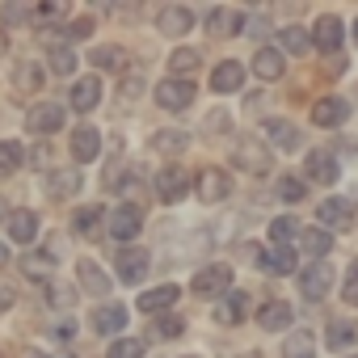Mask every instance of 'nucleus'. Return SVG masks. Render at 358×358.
Here are the masks:
<instances>
[{
    "label": "nucleus",
    "mask_w": 358,
    "mask_h": 358,
    "mask_svg": "<svg viewBox=\"0 0 358 358\" xmlns=\"http://www.w3.org/2000/svg\"><path fill=\"white\" fill-rule=\"evenodd\" d=\"M232 164H236V169H245L249 177H266V173L274 169V152H270V143H266V139L245 135V139L232 148Z\"/></svg>",
    "instance_id": "nucleus-1"
},
{
    "label": "nucleus",
    "mask_w": 358,
    "mask_h": 358,
    "mask_svg": "<svg viewBox=\"0 0 358 358\" xmlns=\"http://www.w3.org/2000/svg\"><path fill=\"white\" fill-rule=\"evenodd\" d=\"M333 278H337V270H333L329 262H308V266L299 270V295H303L308 303H320V299L333 291Z\"/></svg>",
    "instance_id": "nucleus-2"
},
{
    "label": "nucleus",
    "mask_w": 358,
    "mask_h": 358,
    "mask_svg": "<svg viewBox=\"0 0 358 358\" xmlns=\"http://www.w3.org/2000/svg\"><path fill=\"white\" fill-rule=\"evenodd\" d=\"M337 177H341L337 156H333L329 148H312L308 160H303V182H312V186H333Z\"/></svg>",
    "instance_id": "nucleus-3"
},
{
    "label": "nucleus",
    "mask_w": 358,
    "mask_h": 358,
    "mask_svg": "<svg viewBox=\"0 0 358 358\" xmlns=\"http://www.w3.org/2000/svg\"><path fill=\"white\" fill-rule=\"evenodd\" d=\"M152 190H156V199H160V203H182V199L190 194V173H186L182 164H169V169H160V173H156Z\"/></svg>",
    "instance_id": "nucleus-4"
},
{
    "label": "nucleus",
    "mask_w": 358,
    "mask_h": 358,
    "mask_svg": "<svg viewBox=\"0 0 358 358\" xmlns=\"http://www.w3.org/2000/svg\"><path fill=\"white\" fill-rule=\"evenodd\" d=\"M341 43H345V22L337 13H320L316 26H312V47L324 51V55H337Z\"/></svg>",
    "instance_id": "nucleus-5"
},
{
    "label": "nucleus",
    "mask_w": 358,
    "mask_h": 358,
    "mask_svg": "<svg viewBox=\"0 0 358 358\" xmlns=\"http://www.w3.org/2000/svg\"><path fill=\"white\" fill-rule=\"evenodd\" d=\"M64 122H68V106H59V101H38V106H30V114H26L30 135H55Z\"/></svg>",
    "instance_id": "nucleus-6"
},
{
    "label": "nucleus",
    "mask_w": 358,
    "mask_h": 358,
    "mask_svg": "<svg viewBox=\"0 0 358 358\" xmlns=\"http://www.w3.org/2000/svg\"><path fill=\"white\" fill-rule=\"evenodd\" d=\"M190 101H194V80H177V76H169V80L156 85V106L169 110V114H182Z\"/></svg>",
    "instance_id": "nucleus-7"
},
{
    "label": "nucleus",
    "mask_w": 358,
    "mask_h": 358,
    "mask_svg": "<svg viewBox=\"0 0 358 358\" xmlns=\"http://www.w3.org/2000/svg\"><path fill=\"white\" fill-rule=\"evenodd\" d=\"M139 228H143V211H139L135 203H118L114 215H110V236L127 249V245L139 236Z\"/></svg>",
    "instance_id": "nucleus-8"
},
{
    "label": "nucleus",
    "mask_w": 358,
    "mask_h": 358,
    "mask_svg": "<svg viewBox=\"0 0 358 358\" xmlns=\"http://www.w3.org/2000/svg\"><path fill=\"white\" fill-rule=\"evenodd\" d=\"M190 291L194 295H207V299H224L228 291H232V270L228 266H203L194 278H190Z\"/></svg>",
    "instance_id": "nucleus-9"
},
{
    "label": "nucleus",
    "mask_w": 358,
    "mask_h": 358,
    "mask_svg": "<svg viewBox=\"0 0 358 358\" xmlns=\"http://www.w3.org/2000/svg\"><path fill=\"white\" fill-rule=\"evenodd\" d=\"M194 190H199V199L203 203H224L228 194H232V177L224 173V169H203L199 177H194Z\"/></svg>",
    "instance_id": "nucleus-10"
},
{
    "label": "nucleus",
    "mask_w": 358,
    "mask_h": 358,
    "mask_svg": "<svg viewBox=\"0 0 358 358\" xmlns=\"http://www.w3.org/2000/svg\"><path fill=\"white\" fill-rule=\"evenodd\" d=\"M350 110H354V101H350V97L329 93V97H320V101L312 106V122H316V127H345Z\"/></svg>",
    "instance_id": "nucleus-11"
},
{
    "label": "nucleus",
    "mask_w": 358,
    "mask_h": 358,
    "mask_svg": "<svg viewBox=\"0 0 358 358\" xmlns=\"http://www.w3.org/2000/svg\"><path fill=\"white\" fill-rule=\"evenodd\" d=\"M156 30L169 34V38H182V34L194 30V13H190L186 5H164V9L156 13Z\"/></svg>",
    "instance_id": "nucleus-12"
},
{
    "label": "nucleus",
    "mask_w": 358,
    "mask_h": 358,
    "mask_svg": "<svg viewBox=\"0 0 358 358\" xmlns=\"http://www.w3.org/2000/svg\"><path fill=\"white\" fill-rule=\"evenodd\" d=\"M257 270L262 274H270V278H287V274H295L299 270V262H295V249H262L257 253Z\"/></svg>",
    "instance_id": "nucleus-13"
},
{
    "label": "nucleus",
    "mask_w": 358,
    "mask_h": 358,
    "mask_svg": "<svg viewBox=\"0 0 358 358\" xmlns=\"http://www.w3.org/2000/svg\"><path fill=\"white\" fill-rule=\"evenodd\" d=\"M249 312H253V299H249V291H236V287L215 303V320L220 324H241V320H249Z\"/></svg>",
    "instance_id": "nucleus-14"
},
{
    "label": "nucleus",
    "mask_w": 358,
    "mask_h": 358,
    "mask_svg": "<svg viewBox=\"0 0 358 358\" xmlns=\"http://www.w3.org/2000/svg\"><path fill=\"white\" fill-rule=\"evenodd\" d=\"M207 30H211L215 38H236V34L249 30V17L236 13V9H211V13H207Z\"/></svg>",
    "instance_id": "nucleus-15"
},
{
    "label": "nucleus",
    "mask_w": 358,
    "mask_h": 358,
    "mask_svg": "<svg viewBox=\"0 0 358 358\" xmlns=\"http://www.w3.org/2000/svg\"><path fill=\"white\" fill-rule=\"evenodd\" d=\"M316 220H320V228H350L354 224V203L333 194V199L316 203Z\"/></svg>",
    "instance_id": "nucleus-16"
},
{
    "label": "nucleus",
    "mask_w": 358,
    "mask_h": 358,
    "mask_svg": "<svg viewBox=\"0 0 358 358\" xmlns=\"http://www.w3.org/2000/svg\"><path fill=\"white\" fill-rule=\"evenodd\" d=\"M148 249H139V245H127V249H118V278L122 282H143V274H148Z\"/></svg>",
    "instance_id": "nucleus-17"
},
{
    "label": "nucleus",
    "mask_w": 358,
    "mask_h": 358,
    "mask_svg": "<svg viewBox=\"0 0 358 358\" xmlns=\"http://www.w3.org/2000/svg\"><path fill=\"white\" fill-rule=\"evenodd\" d=\"M177 282H164V287H152V291H143L139 295V312H148V316H169V308L177 303Z\"/></svg>",
    "instance_id": "nucleus-18"
},
{
    "label": "nucleus",
    "mask_w": 358,
    "mask_h": 358,
    "mask_svg": "<svg viewBox=\"0 0 358 358\" xmlns=\"http://www.w3.org/2000/svg\"><path fill=\"white\" fill-rule=\"evenodd\" d=\"M291 320H295V308H291L287 299H270V303H262V308H257V324H262L266 333L291 329Z\"/></svg>",
    "instance_id": "nucleus-19"
},
{
    "label": "nucleus",
    "mask_w": 358,
    "mask_h": 358,
    "mask_svg": "<svg viewBox=\"0 0 358 358\" xmlns=\"http://www.w3.org/2000/svg\"><path fill=\"white\" fill-rule=\"evenodd\" d=\"M245 76H249V68H245V64L224 59V64L211 72V89H215V93H236V89H245Z\"/></svg>",
    "instance_id": "nucleus-20"
},
{
    "label": "nucleus",
    "mask_w": 358,
    "mask_h": 358,
    "mask_svg": "<svg viewBox=\"0 0 358 358\" xmlns=\"http://www.w3.org/2000/svg\"><path fill=\"white\" fill-rule=\"evenodd\" d=\"M262 80H282V72H287V59H282V51L278 47H257V55H253V64H249Z\"/></svg>",
    "instance_id": "nucleus-21"
},
{
    "label": "nucleus",
    "mask_w": 358,
    "mask_h": 358,
    "mask_svg": "<svg viewBox=\"0 0 358 358\" xmlns=\"http://www.w3.org/2000/svg\"><path fill=\"white\" fill-rule=\"evenodd\" d=\"M266 143H274L282 152H295L299 148V127L291 118H266Z\"/></svg>",
    "instance_id": "nucleus-22"
},
{
    "label": "nucleus",
    "mask_w": 358,
    "mask_h": 358,
    "mask_svg": "<svg viewBox=\"0 0 358 358\" xmlns=\"http://www.w3.org/2000/svg\"><path fill=\"white\" fill-rule=\"evenodd\" d=\"M72 156H76L80 164L97 160V156H101V131H97V127H76V131H72Z\"/></svg>",
    "instance_id": "nucleus-23"
},
{
    "label": "nucleus",
    "mask_w": 358,
    "mask_h": 358,
    "mask_svg": "<svg viewBox=\"0 0 358 358\" xmlns=\"http://www.w3.org/2000/svg\"><path fill=\"white\" fill-rule=\"evenodd\" d=\"M89 324H93L101 337L122 333V329H127V308H122V303H106V308H97V312L89 316Z\"/></svg>",
    "instance_id": "nucleus-24"
},
{
    "label": "nucleus",
    "mask_w": 358,
    "mask_h": 358,
    "mask_svg": "<svg viewBox=\"0 0 358 358\" xmlns=\"http://www.w3.org/2000/svg\"><path fill=\"white\" fill-rule=\"evenodd\" d=\"M324 345L329 350H354L358 345V320H329V329H324Z\"/></svg>",
    "instance_id": "nucleus-25"
},
{
    "label": "nucleus",
    "mask_w": 358,
    "mask_h": 358,
    "mask_svg": "<svg viewBox=\"0 0 358 358\" xmlns=\"http://www.w3.org/2000/svg\"><path fill=\"white\" fill-rule=\"evenodd\" d=\"M97 101H101V80H97V76H85V80H76V85H72V97H68V106H72V110L89 114Z\"/></svg>",
    "instance_id": "nucleus-26"
},
{
    "label": "nucleus",
    "mask_w": 358,
    "mask_h": 358,
    "mask_svg": "<svg viewBox=\"0 0 358 358\" xmlns=\"http://www.w3.org/2000/svg\"><path fill=\"white\" fill-rule=\"evenodd\" d=\"M80 182H85L80 169H55V173L47 177V194H51V199H72V194L80 190Z\"/></svg>",
    "instance_id": "nucleus-27"
},
{
    "label": "nucleus",
    "mask_w": 358,
    "mask_h": 358,
    "mask_svg": "<svg viewBox=\"0 0 358 358\" xmlns=\"http://www.w3.org/2000/svg\"><path fill=\"white\" fill-rule=\"evenodd\" d=\"M308 47H312V30H303V26H282L278 30V51L282 55H308Z\"/></svg>",
    "instance_id": "nucleus-28"
},
{
    "label": "nucleus",
    "mask_w": 358,
    "mask_h": 358,
    "mask_svg": "<svg viewBox=\"0 0 358 358\" xmlns=\"http://www.w3.org/2000/svg\"><path fill=\"white\" fill-rule=\"evenodd\" d=\"M282 358H316V333L312 329H291L282 341Z\"/></svg>",
    "instance_id": "nucleus-29"
},
{
    "label": "nucleus",
    "mask_w": 358,
    "mask_h": 358,
    "mask_svg": "<svg viewBox=\"0 0 358 358\" xmlns=\"http://www.w3.org/2000/svg\"><path fill=\"white\" fill-rule=\"evenodd\" d=\"M299 249H303L312 262H324V253L333 249V236H329V228H308V232H299Z\"/></svg>",
    "instance_id": "nucleus-30"
},
{
    "label": "nucleus",
    "mask_w": 358,
    "mask_h": 358,
    "mask_svg": "<svg viewBox=\"0 0 358 358\" xmlns=\"http://www.w3.org/2000/svg\"><path fill=\"white\" fill-rule=\"evenodd\" d=\"M199 64H203V55H199L194 47H177V51L169 55V68H173L177 80H190V76L199 72Z\"/></svg>",
    "instance_id": "nucleus-31"
},
{
    "label": "nucleus",
    "mask_w": 358,
    "mask_h": 358,
    "mask_svg": "<svg viewBox=\"0 0 358 358\" xmlns=\"http://www.w3.org/2000/svg\"><path fill=\"white\" fill-rule=\"evenodd\" d=\"M34 232H38V215L34 211H13L9 215V236L17 245H34Z\"/></svg>",
    "instance_id": "nucleus-32"
},
{
    "label": "nucleus",
    "mask_w": 358,
    "mask_h": 358,
    "mask_svg": "<svg viewBox=\"0 0 358 358\" xmlns=\"http://www.w3.org/2000/svg\"><path fill=\"white\" fill-rule=\"evenodd\" d=\"M43 80H47V72H43L34 59H26V64L13 72V89H17V93H38V89H43Z\"/></svg>",
    "instance_id": "nucleus-33"
},
{
    "label": "nucleus",
    "mask_w": 358,
    "mask_h": 358,
    "mask_svg": "<svg viewBox=\"0 0 358 358\" xmlns=\"http://www.w3.org/2000/svg\"><path fill=\"white\" fill-rule=\"evenodd\" d=\"M274 194L282 203H303L308 199V182H303V177H295V173H282L278 182H274Z\"/></svg>",
    "instance_id": "nucleus-34"
},
{
    "label": "nucleus",
    "mask_w": 358,
    "mask_h": 358,
    "mask_svg": "<svg viewBox=\"0 0 358 358\" xmlns=\"http://www.w3.org/2000/svg\"><path fill=\"white\" fill-rule=\"evenodd\" d=\"M76 270H80V287H85L89 295H106V291H110V278L101 274V266H97V262H89V257H85Z\"/></svg>",
    "instance_id": "nucleus-35"
},
{
    "label": "nucleus",
    "mask_w": 358,
    "mask_h": 358,
    "mask_svg": "<svg viewBox=\"0 0 358 358\" xmlns=\"http://www.w3.org/2000/svg\"><path fill=\"white\" fill-rule=\"evenodd\" d=\"M190 148V135L186 131H156L152 135V152H164V156H177Z\"/></svg>",
    "instance_id": "nucleus-36"
},
{
    "label": "nucleus",
    "mask_w": 358,
    "mask_h": 358,
    "mask_svg": "<svg viewBox=\"0 0 358 358\" xmlns=\"http://www.w3.org/2000/svg\"><path fill=\"white\" fill-rule=\"evenodd\" d=\"M299 236V224H295V215H278L274 224H270V245L274 249H291V241Z\"/></svg>",
    "instance_id": "nucleus-37"
},
{
    "label": "nucleus",
    "mask_w": 358,
    "mask_h": 358,
    "mask_svg": "<svg viewBox=\"0 0 358 358\" xmlns=\"http://www.w3.org/2000/svg\"><path fill=\"white\" fill-rule=\"evenodd\" d=\"M97 224H101V207L97 203H89V207H80L72 215V232L76 236H97Z\"/></svg>",
    "instance_id": "nucleus-38"
},
{
    "label": "nucleus",
    "mask_w": 358,
    "mask_h": 358,
    "mask_svg": "<svg viewBox=\"0 0 358 358\" xmlns=\"http://www.w3.org/2000/svg\"><path fill=\"white\" fill-rule=\"evenodd\" d=\"M22 270L30 274V278H51V270H55V249H43V253H30L26 262H22Z\"/></svg>",
    "instance_id": "nucleus-39"
},
{
    "label": "nucleus",
    "mask_w": 358,
    "mask_h": 358,
    "mask_svg": "<svg viewBox=\"0 0 358 358\" xmlns=\"http://www.w3.org/2000/svg\"><path fill=\"white\" fill-rule=\"evenodd\" d=\"M22 160H26V152H22V143H17V139H0V177L17 173V169H22Z\"/></svg>",
    "instance_id": "nucleus-40"
},
{
    "label": "nucleus",
    "mask_w": 358,
    "mask_h": 358,
    "mask_svg": "<svg viewBox=\"0 0 358 358\" xmlns=\"http://www.w3.org/2000/svg\"><path fill=\"white\" fill-rule=\"evenodd\" d=\"M93 68L122 72V68H127V51H122V47H97V51H93Z\"/></svg>",
    "instance_id": "nucleus-41"
},
{
    "label": "nucleus",
    "mask_w": 358,
    "mask_h": 358,
    "mask_svg": "<svg viewBox=\"0 0 358 358\" xmlns=\"http://www.w3.org/2000/svg\"><path fill=\"white\" fill-rule=\"evenodd\" d=\"M143 350H148L143 337H118V341L106 350V358H143Z\"/></svg>",
    "instance_id": "nucleus-42"
},
{
    "label": "nucleus",
    "mask_w": 358,
    "mask_h": 358,
    "mask_svg": "<svg viewBox=\"0 0 358 358\" xmlns=\"http://www.w3.org/2000/svg\"><path fill=\"white\" fill-rule=\"evenodd\" d=\"M182 333H186L182 316H156V324H152V337H160V341H173V337H182Z\"/></svg>",
    "instance_id": "nucleus-43"
},
{
    "label": "nucleus",
    "mask_w": 358,
    "mask_h": 358,
    "mask_svg": "<svg viewBox=\"0 0 358 358\" xmlns=\"http://www.w3.org/2000/svg\"><path fill=\"white\" fill-rule=\"evenodd\" d=\"M47 64H51V72H55V76H72L76 55H72L68 47H51V59H47Z\"/></svg>",
    "instance_id": "nucleus-44"
},
{
    "label": "nucleus",
    "mask_w": 358,
    "mask_h": 358,
    "mask_svg": "<svg viewBox=\"0 0 358 358\" xmlns=\"http://www.w3.org/2000/svg\"><path fill=\"white\" fill-rule=\"evenodd\" d=\"M341 303H354V308H358V257L345 266V278H341Z\"/></svg>",
    "instance_id": "nucleus-45"
},
{
    "label": "nucleus",
    "mask_w": 358,
    "mask_h": 358,
    "mask_svg": "<svg viewBox=\"0 0 358 358\" xmlns=\"http://www.w3.org/2000/svg\"><path fill=\"white\" fill-rule=\"evenodd\" d=\"M30 17L34 22H59L64 17V5H59V0H43L38 9H30Z\"/></svg>",
    "instance_id": "nucleus-46"
},
{
    "label": "nucleus",
    "mask_w": 358,
    "mask_h": 358,
    "mask_svg": "<svg viewBox=\"0 0 358 358\" xmlns=\"http://www.w3.org/2000/svg\"><path fill=\"white\" fill-rule=\"evenodd\" d=\"M59 38H68V43H76V38H89L93 34V17H80V22H72L68 30H55Z\"/></svg>",
    "instance_id": "nucleus-47"
},
{
    "label": "nucleus",
    "mask_w": 358,
    "mask_h": 358,
    "mask_svg": "<svg viewBox=\"0 0 358 358\" xmlns=\"http://www.w3.org/2000/svg\"><path fill=\"white\" fill-rule=\"evenodd\" d=\"M228 127H232V118H228L224 110H211V114H207V135H224Z\"/></svg>",
    "instance_id": "nucleus-48"
},
{
    "label": "nucleus",
    "mask_w": 358,
    "mask_h": 358,
    "mask_svg": "<svg viewBox=\"0 0 358 358\" xmlns=\"http://www.w3.org/2000/svg\"><path fill=\"white\" fill-rule=\"evenodd\" d=\"M47 299H51V308H68L72 303V291L59 287V282H47Z\"/></svg>",
    "instance_id": "nucleus-49"
},
{
    "label": "nucleus",
    "mask_w": 358,
    "mask_h": 358,
    "mask_svg": "<svg viewBox=\"0 0 358 358\" xmlns=\"http://www.w3.org/2000/svg\"><path fill=\"white\" fill-rule=\"evenodd\" d=\"M5 17H9V22H30V9H26V5H9Z\"/></svg>",
    "instance_id": "nucleus-50"
},
{
    "label": "nucleus",
    "mask_w": 358,
    "mask_h": 358,
    "mask_svg": "<svg viewBox=\"0 0 358 358\" xmlns=\"http://www.w3.org/2000/svg\"><path fill=\"white\" fill-rule=\"evenodd\" d=\"M72 333H76V324H72V320H64V324L55 329V337H59V341H72Z\"/></svg>",
    "instance_id": "nucleus-51"
},
{
    "label": "nucleus",
    "mask_w": 358,
    "mask_h": 358,
    "mask_svg": "<svg viewBox=\"0 0 358 358\" xmlns=\"http://www.w3.org/2000/svg\"><path fill=\"white\" fill-rule=\"evenodd\" d=\"M249 30H253V38H262L266 34V17H249Z\"/></svg>",
    "instance_id": "nucleus-52"
},
{
    "label": "nucleus",
    "mask_w": 358,
    "mask_h": 358,
    "mask_svg": "<svg viewBox=\"0 0 358 358\" xmlns=\"http://www.w3.org/2000/svg\"><path fill=\"white\" fill-rule=\"evenodd\" d=\"M9 303H13V291H5V287H0V312H9Z\"/></svg>",
    "instance_id": "nucleus-53"
},
{
    "label": "nucleus",
    "mask_w": 358,
    "mask_h": 358,
    "mask_svg": "<svg viewBox=\"0 0 358 358\" xmlns=\"http://www.w3.org/2000/svg\"><path fill=\"white\" fill-rule=\"evenodd\" d=\"M22 358H47V354H38V350H26V354H22Z\"/></svg>",
    "instance_id": "nucleus-54"
},
{
    "label": "nucleus",
    "mask_w": 358,
    "mask_h": 358,
    "mask_svg": "<svg viewBox=\"0 0 358 358\" xmlns=\"http://www.w3.org/2000/svg\"><path fill=\"white\" fill-rule=\"evenodd\" d=\"M5 262H9V249H5V245H0V266H5Z\"/></svg>",
    "instance_id": "nucleus-55"
},
{
    "label": "nucleus",
    "mask_w": 358,
    "mask_h": 358,
    "mask_svg": "<svg viewBox=\"0 0 358 358\" xmlns=\"http://www.w3.org/2000/svg\"><path fill=\"white\" fill-rule=\"evenodd\" d=\"M350 34H354V43H358V22H354V26H350Z\"/></svg>",
    "instance_id": "nucleus-56"
},
{
    "label": "nucleus",
    "mask_w": 358,
    "mask_h": 358,
    "mask_svg": "<svg viewBox=\"0 0 358 358\" xmlns=\"http://www.w3.org/2000/svg\"><path fill=\"white\" fill-rule=\"evenodd\" d=\"M241 358H262V354H257V350H249V354H241Z\"/></svg>",
    "instance_id": "nucleus-57"
},
{
    "label": "nucleus",
    "mask_w": 358,
    "mask_h": 358,
    "mask_svg": "<svg viewBox=\"0 0 358 358\" xmlns=\"http://www.w3.org/2000/svg\"><path fill=\"white\" fill-rule=\"evenodd\" d=\"M0 220H5V199H0Z\"/></svg>",
    "instance_id": "nucleus-58"
},
{
    "label": "nucleus",
    "mask_w": 358,
    "mask_h": 358,
    "mask_svg": "<svg viewBox=\"0 0 358 358\" xmlns=\"http://www.w3.org/2000/svg\"><path fill=\"white\" fill-rule=\"evenodd\" d=\"M350 101H358V89H354V97H350Z\"/></svg>",
    "instance_id": "nucleus-59"
},
{
    "label": "nucleus",
    "mask_w": 358,
    "mask_h": 358,
    "mask_svg": "<svg viewBox=\"0 0 358 358\" xmlns=\"http://www.w3.org/2000/svg\"><path fill=\"white\" fill-rule=\"evenodd\" d=\"M0 51H5V38H0Z\"/></svg>",
    "instance_id": "nucleus-60"
},
{
    "label": "nucleus",
    "mask_w": 358,
    "mask_h": 358,
    "mask_svg": "<svg viewBox=\"0 0 358 358\" xmlns=\"http://www.w3.org/2000/svg\"><path fill=\"white\" fill-rule=\"evenodd\" d=\"M186 358H194V354H186Z\"/></svg>",
    "instance_id": "nucleus-61"
},
{
    "label": "nucleus",
    "mask_w": 358,
    "mask_h": 358,
    "mask_svg": "<svg viewBox=\"0 0 358 358\" xmlns=\"http://www.w3.org/2000/svg\"><path fill=\"white\" fill-rule=\"evenodd\" d=\"M0 358H5V354H0Z\"/></svg>",
    "instance_id": "nucleus-62"
},
{
    "label": "nucleus",
    "mask_w": 358,
    "mask_h": 358,
    "mask_svg": "<svg viewBox=\"0 0 358 358\" xmlns=\"http://www.w3.org/2000/svg\"><path fill=\"white\" fill-rule=\"evenodd\" d=\"M354 358H358V354H354Z\"/></svg>",
    "instance_id": "nucleus-63"
}]
</instances>
